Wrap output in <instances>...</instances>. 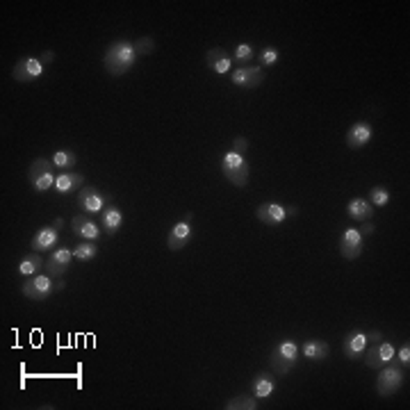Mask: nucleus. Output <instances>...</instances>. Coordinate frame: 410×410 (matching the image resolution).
<instances>
[{
    "label": "nucleus",
    "instance_id": "obj_35",
    "mask_svg": "<svg viewBox=\"0 0 410 410\" xmlns=\"http://www.w3.org/2000/svg\"><path fill=\"white\" fill-rule=\"evenodd\" d=\"M53 58H55V53H53V51H46V53L42 55V62H44V67H46V64H51V62H53Z\"/></svg>",
    "mask_w": 410,
    "mask_h": 410
},
{
    "label": "nucleus",
    "instance_id": "obj_11",
    "mask_svg": "<svg viewBox=\"0 0 410 410\" xmlns=\"http://www.w3.org/2000/svg\"><path fill=\"white\" fill-rule=\"evenodd\" d=\"M78 203L87 214H101L110 203V198L99 187H83L78 191Z\"/></svg>",
    "mask_w": 410,
    "mask_h": 410
},
{
    "label": "nucleus",
    "instance_id": "obj_34",
    "mask_svg": "<svg viewBox=\"0 0 410 410\" xmlns=\"http://www.w3.org/2000/svg\"><path fill=\"white\" fill-rule=\"evenodd\" d=\"M246 146H248V142L244 139V137H237V139H235V146H232V151L239 153V155H244Z\"/></svg>",
    "mask_w": 410,
    "mask_h": 410
},
{
    "label": "nucleus",
    "instance_id": "obj_17",
    "mask_svg": "<svg viewBox=\"0 0 410 410\" xmlns=\"http://www.w3.org/2000/svg\"><path fill=\"white\" fill-rule=\"evenodd\" d=\"M367 344H369L367 333H365V331H360V328H356V331H351L347 337H344L342 351H344V356H347L349 360H358V358H363V356H365Z\"/></svg>",
    "mask_w": 410,
    "mask_h": 410
},
{
    "label": "nucleus",
    "instance_id": "obj_29",
    "mask_svg": "<svg viewBox=\"0 0 410 410\" xmlns=\"http://www.w3.org/2000/svg\"><path fill=\"white\" fill-rule=\"evenodd\" d=\"M258 408H260V401L253 395L251 397H246V395L232 397L226 404V410H258Z\"/></svg>",
    "mask_w": 410,
    "mask_h": 410
},
{
    "label": "nucleus",
    "instance_id": "obj_15",
    "mask_svg": "<svg viewBox=\"0 0 410 410\" xmlns=\"http://www.w3.org/2000/svg\"><path fill=\"white\" fill-rule=\"evenodd\" d=\"M71 230L76 232L80 239H85V242H99L101 237V223H96L89 216H83V214H76L74 219H71Z\"/></svg>",
    "mask_w": 410,
    "mask_h": 410
},
{
    "label": "nucleus",
    "instance_id": "obj_6",
    "mask_svg": "<svg viewBox=\"0 0 410 410\" xmlns=\"http://www.w3.org/2000/svg\"><path fill=\"white\" fill-rule=\"evenodd\" d=\"M53 292H55V283L48 273L46 276L44 273H35V276L23 280V294H26L30 301H46Z\"/></svg>",
    "mask_w": 410,
    "mask_h": 410
},
{
    "label": "nucleus",
    "instance_id": "obj_27",
    "mask_svg": "<svg viewBox=\"0 0 410 410\" xmlns=\"http://www.w3.org/2000/svg\"><path fill=\"white\" fill-rule=\"evenodd\" d=\"M258 58V53H255V48L251 44H246L242 42L237 48H235V53H232V62H237L239 67H251V62Z\"/></svg>",
    "mask_w": 410,
    "mask_h": 410
},
{
    "label": "nucleus",
    "instance_id": "obj_7",
    "mask_svg": "<svg viewBox=\"0 0 410 410\" xmlns=\"http://www.w3.org/2000/svg\"><path fill=\"white\" fill-rule=\"evenodd\" d=\"M296 212V207H289V205H283V203H273V200H269V203H262L258 210H255V216L267 223V226H280L285 219H289Z\"/></svg>",
    "mask_w": 410,
    "mask_h": 410
},
{
    "label": "nucleus",
    "instance_id": "obj_18",
    "mask_svg": "<svg viewBox=\"0 0 410 410\" xmlns=\"http://www.w3.org/2000/svg\"><path fill=\"white\" fill-rule=\"evenodd\" d=\"M372 137H374V128L369 126L367 121H358V123H353L349 128V133H347V146L351 151H360V148H365L369 142H372Z\"/></svg>",
    "mask_w": 410,
    "mask_h": 410
},
{
    "label": "nucleus",
    "instance_id": "obj_31",
    "mask_svg": "<svg viewBox=\"0 0 410 410\" xmlns=\"http://www.w3.org/2000/svg\"><path fill=\"white\" fill-rule=\"evenodd\" d=\"M280 58V53H278V48H273V46H264L260 55L255 60H260V69H267V67H273V64L278 62Z\"/></svg>",
    "mask_w": 410,
    "mask_h": 410
},
{
    "label": "nucleus",
    "instance_id": "obj_30",
    "mask_svg": "<svg viewBox=\"0 0 410 410\" xmlns=\"http://www.w3.org/2000/svg\"><path fill=\"white\" fill-rule=\"evenodd\" d=\"M390 191L388 187H383V185H376V187H372V191H369V203H372L374 207H383L390 203Z\"/></svg>",
    "mask_w": 410,
    "mask_h": 410
},
{
    "label": "nucleus",
    "instance_id": "obj_12",
    "mask_svg": "<svg viewBox=\"0 0 410 410\" xmlns=\"http://www.w3.org/2000/svg\"><path fill=\"white\" fill-rule=\"evenodd\" d=\"M71 262H74V251H71L69 246H60V248H53L51 258L46 260V271L51 278H62L64 273L69 271Z\"/></svg>",
    "mask_w": 410,
    "mask_h": 410
},
{
    "label": "nucleus",
    "instance_id": "obj_1",
    "mask_svg": "<svg viewBox=\"0 0 410 410\" xmlns=\"http://www.w3.org/2000/svg\"><path fill=\"white\" fill-rule=\"evenodd\" d=\"M137 58H139V55H137L133 42H128V39H117L114 44L108 46L105 58H103V67H105L110 76L121 78L135 67Z\"/></svg>",
    "mask_w": 410,
    "mask_h": 410
},
{
    "label": "nucleus",
    "instance_id": "obj_36",
    "mask_svg": "<svg viewBox=\"0 0 410 410\" xmlns=\"http://www.w3.org/2000/svg\"><path fill=\"white\" fill-rule=\"evenodd\" d=\"M367 340L381 342V331H369V333H367Z\"/></svg>",
    "mask_w": 410,
    "mask_h": 410
},
{
    "label": "nucleus",
    "instance_id": "obj_19",
    "mask_svg": "<svg viewBox=\"0 0 410 410\" xmlns=\"http://www.w3.org/2000/svg\"><path fill=\"white\" fill-rule=\"evenodd\" d=\"M99 223H101V228H103L105 235L114 237L117 232L121 230V226H123V212L110 200V203L105 205V210L101 212V221Z\"/></svg>",
    "mask_w": 410,
    "mask_h": 410
},
{
    "label": "nucleus",
    "instance_id": "obj_9",
    "mask_svg": "<svg viewBox=\"0 0 410 410\" xmlns=\"http://www.w3.org/2000/svg\"><path fill=\"white\" fill-rule=\"evenodd\" d=\"M365 235L358 228H347L340 237V255L344 260H356L363 255Z\"/></svg>",
    "mask_w": 410,
    "mask_h": 410
},
{
    "label": "nucleus",
    "instance_id": "obj_13",
    "mask_svg": "<svg viewBox=\"0 0 410 410\" xmlns=\"http://www.w3.org/2000/svg\"><path fill=\"white\" fill-rule=\"evenodd\" d=\"M191 216H187V219H182L178 223H173V228L169 230V235H166V246H169V251H180V248H185L189 242H191V237H194V230H191Z\"/></svg>",
    "mask_w": 410,
    "mask_h": 410
},
{
    "label": "nucleus",
    "instance_id": "obj_8",
    "mask_svg": "<svg viewBox=\"0 0 410 410\" xmlns=\"http://www.w3.org/2000/svg\"><path fill=\"white\" fill-rule=\"evenodd\" d=\"M44 62L39 58H32V55H28V58H21L19 62H16V67L12 71V78L16 80V83H35V80H39L44 76Z\"/></svg>",
    "mask_w": 410,
    "mask_h": 410
},
{
    "label": "nucleus",
    "instance_id": "obj_26",
    "mask_svg": "<svg viewBox=\"0 0 410 410\" xmlns=\"http://www.w3.org/2000/svg\"><path fill=\"white\" fill-rule=\"evenodd\" d=\"M51 162L55 164V169H62V171H71V169L78 164V155H76L74 151H69V148H60V151L53 153Z\"/></svg>",
    "mask_w": 410,
    "mask_h": 410
},
{
    "label": "nucleus",
    "instance_id": "obj_3",
    "mask_svg": "<svg viewBox=\"0 0 410 410\" xmlns=\"http://www.w3.org/2000/svg\"><path fill=\"white\" fill-rule=\"evenodd\" d=\"M221 171L228 178V182H232L235 187H246L248 185V176H251V169H248V162L244 155H239L235 151H228L226 155L221 157Z\"/></svg>",
    "mask_w": 410,
    "mask_h": 410
},
{
    "label": "nucleus",
    "instance_id": "obj_22",
    "mask_svg": "<svg viewBox=\"0 0 410 410\" xmlns=\"http://www.w3.org/2000/svg\"><path fill=\"white\" fill-rule=\"evenodd\" d=\"M273 390H276V379H273L271 372H260L255 374V379L251 381V395L262 401V399H269L273 395Z\"/></svg>",
    "mask_w": 410,
    "mask_h": 410
},
{
    "label": "nucleus",
    "instance_id": "obj_23",
    "mask_svg": "<svg viewBox=\"0 0 410 410\" xmlns=\"http://www.w3.org/2000/svg\"><path fill=\"white\" fill-rule=\"evenodd\" d=\"M347 214L351 216L353 221H358V223H369L372 221V216H374V205L369 203L367 198H351L349 200V205H347Z\"/></svg>",
    "mask_w": 410,
    "mask_h": 410
},
{
    "label": "nucleus",
    "instance_id": "obj_14",
    "mask_svg": "<svg viewBox=\"0 0 410 410\" xmlns=\"http://www.w3.org/2000/svg\"><path fill=\"white\" fill-rule=\"evenodd\" d=\"M264 80V69L260 67H239L230 74V83L242 89H253V87L262 85Z\"/></svg>",
    "mask_w": 410,
    "mask_h": 410
},
{
    "label": "nucleus",
    "instance_id": "obj_28",
    "mask_svg": "<svg viewBox=\"0 0 410 410\" xmlns=\"http://www.w3.org/2000/svg\"><path fill=\"white\" fill-rule=\"evenodd\" d=\"M96 255H99V244L96 242H80L76 248H74V258L80 260V262H92Z\"/></svg>",
    "mask_w": 410,
    "mask_h": 410
},
{
    "label": "nucleus",
    "instance_id": "obj_21",
    "mask_svg": "<svg viewBox=\"0 0 410 410\" xmlns=\"http://www.w3.org/2000/svg\"><path fill=\"white\" fill-rule=\"evenodd\" d=\"M85 187V176L83 173H76V171H62L58 173V178H55V191L58 194H74V191L83 189Z\"/></svg>",
    "mask_w": 410,
    "mask_h": 410
},
{
    "label": "nucleus",
    "instance_id": "obj_10",
    "mask_svg": "<svg viewBox=\"0 0 410 410\" xmlns=\"http://www.w3.org/2000/svg\"><path fill=\"white\" fill-rule=\"evenodd\" d=\"M62 226H64V221L62 219H55L51 226L37 230L35 237H32V242H30L32 244V251L44 253V251H51V248H55V244H58V239H60Z\"/></svg>",
    "mask_w": 410,
    "mask_h": 410
},
{
    "label": "nucleus",
    "instance_id": "obj_20",
    "mask_svg": "<svg viewBox=\"0 0 410 410\" xmlns=\"http://www.w3.org/2000/svg\"><path fill=\"white\" fill-rule=\"evenodd\" d=\"M205 64H207V69H210L212 74L226 76V74H230V69H232V58L226 51H223V48H212V51H207V55H205Z\"/></svg>",
    "mask_w": 410,
    "mask_h": 410
},
{
    "label": "nucleus",
    "instance_id": "obj_16",
    "mask_svg": "<svg viewBox=\"0 0 410 410\" xmlns=\"http://www.w3.org/2000/svg\"><path fill=\"white\" fill-rule=\"evenodd\" d=\"M395 347H392L390 342H376L372 349H369L367 353V358H365V363L369 369H381L390 363V360H395Z\"/></svg>",
    "mask_w": 410,
    "mask_h": 410
},
{
    "label": "nucleus",
    "instance_id": "obj_2",
    "mask_svg": "<svg viewBox=\"0 0 410 410\" xmlns=\"http://www.w3.org/2000/svg\"><path fill=\"white\" fill-rule=\"evenodd\" d=\"M299 353H301V349L296 347V342L285 337V340H280L276 347H273L271 356H269V367L276 374L285 376L294 369L296 360H299Z\"/></svg>",
    "mask_w": 410,
    "mask_h": 410
},
{
    "label": "nucleus",
    "instance_id": "obj_5",
    "mask_svg": "<svg viewBox=\"0 0 410 410\" xmlns=\"http://www.w3.org/2000/svg\"><path fill=\"white\" fill-rule=\"evenodd\" d=\"M404 385V367L399 363H390L379 369V376H376V392L381 397H392L397 395Z\"/></svg>",
    "mask_w": 410,
    "mask_h": 410
},
{
    "label": "nucleus",
    "instance_id": "obj_33",
    "mask_svg": "<svg viewBox=\"0 0 410 410\" xmlns=\"http://www.w3.org/2000/svg\"><path fill=\"white\" fill-rule=\"evenodd\" d=\"M395 356H397V363L404 367V369H408L410 367V347L408 344H404L399 351H395Z\"/></svg>",
    "mask_w": 410,
    "mask_h": 410
},
{
    "label": "nucleus",
    "instance_id": "obj_32",
    "mask_svg": "<svg viewBox=\"0 0 410 410\" xmlns=\"http://www.w3.org/2000/svg\"><path fill=\"white\" fill-rule=\"evenodd\" d=\"M133 46H135L137 55H139V58H144V55H151L153 53V48H155V42H153L151 37H139V39H135Z\"/></svg>",
    "mask_w": 410,
    "mask_h": 410
},
{
    "label": "nucleus",
    "instance_id": "obj_24",
    "mask_svg": "<svg viewBox=\"0 0 410 410\" xmlns=\"http://www.w3.org/2000/svg\"><path fill=\"white\" fill-rule=\"evenodd\" d=\"M301 353H303V358H308V360H324L328 358V353H331V347H328V342L324 340H308V342H303Z\"/></svg>",
    "mask_w": 410,
    "mask_h": 410
},
{
    "label": "nucleus",
    "instance_id": "obj_4",
    "mask_svg": "<svg viewBox=\"0 0 410 410\" xmlns=\"http://www.w3.org/2000/svg\"><path fill=\"white\" fill-rule=\"evenodd\" d=\"M55 178H58V176H55V164L46 157H37L28 169V180L32 185V189L39 191V194L53 189Z\"/></svg>",
    "mask_w": 410,
    "mask_h": 410
},
{
    "label": "nucleus",
    "instance_id": "obj_25",
    "mask_svg": "<svg viewBox=\"0 0 410 410\" xmlns=\"http://www.w3.org/2000/svg\"><path fill=\"white\" fill-rule=\"evenodd\" d=\"M42 267H46V260L42 258V253H37V251H32L30 255H26L21 262H19V273L21 276H35V273L42 271Z\"/></svg>",
    "mask_w": 410,
    "mask_h": 410
}]
</instances>
